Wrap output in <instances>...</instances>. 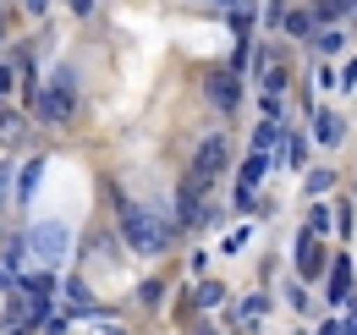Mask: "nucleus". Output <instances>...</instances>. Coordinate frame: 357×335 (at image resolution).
Wrapping results in <instances>:
<instances>
[{
  "label": "nucleus",
  "mask_w": 357,
  "mask_h": 335,
  "mask_svg": "<svg viewBox=\"0 0 357 335\" xmlns=\"http://www.w3.org/2000/svg\"><path fill=\"white\" fill-rule=\"evenodd\" d=\"M225 165V137H209L204 149H198V165H192V176L187 181H198V187H209L215 181V170Z\"/></svg>",
  "instance_id": "nucleus-3"
},
{
  "label": "nucleus",
  "mask_w": 357,
  "mask_h": 335,
  "mask_svg": "<svg viewBox=\"0 0 357 335\" xmlns=\"http://www.w3.org/2000/svg\"><path fill=\"white\" fill-rule=\"evenodd\" d=\"M72 6H77V11H89V6H93V0H72Z\"/></svg>",
  "instance_id": "nucleus-9"
},
{
  "label": "nucleus",
  "mask_w": 357,
  "mask_h": 335,
  "mask_svg": "<svg viewBox=\"0 0 357 335\" xmlns=\"http://www.w3.org/2000/svg\"><path fill=\"white\" fill-rule=\"evenodd\" d=\"M209 99H215V105H225V110H231V105H236V77H209Z\"/></svg>",
  "instance_id": "nucleus-5"
},
{
  "label": "nucleus",
  "mask_w": 357,
  "mask_h": 335,
  "mask_svg": "<svg viewBox=\"0 0 357 335\" xmlns=\"http://www.w3.org/2000/svg\"><path fill=\"white\" fill-rule=\"evenodd\" d=\"M28 248L39 253L45 264H55L61 248H66V225H33V231H28Z\"/></svg>",
  "instance_id": "nucleus-4"
},
{
  "label": "nucleus",
  "mask_w": 357,
  "mask_h": 335,
  "mask_svg": "<svg viewBox=\"0 0 357 335\" xmlns=\"http://www.w3.org/2000/svg\"><path fill=\"white\" fill-rule=\"evenodd\" d=\"M72 105H77V77H72V72H55V77H50V94H45V116L61 121V116H72Z\"/></svg>",
  "instance_id": "nucleus-2"
},
{
  "label": "nucleus",
  "mask_w": 357,
  "mask_h": 335,
  "mask_svg": "<svg viewBox=\"0 0 357 335\" xmlns=\"http://www.w3.org/2000/svg\"><path fill=\"white\" fill-rule=\"evenodd\" d=\"M22 137V121L17 116H0V143H17Z\"/></svg>",
  "instance_id": "nucleus-8"
},
{
  "label": "nucleus",
  "mask_w": 357,
  "mask_h": 335,
  "mask_svg": "<svg viewBox=\"0 0 357 335\" xmlns=\"http://www.w3.org/2000/svg\"><path fill=\"white\" fill-rule=\"evenodd\" d=\"M39 170H45V165H28V170H22V181H17V198H33V187H39Z\"/></svg>",
  "instance_id": "nucleus-7"
},
{
  "label": "nucleus",
  "mask_w": 357,
  "mask_h": 335,
  "mask_svg": "<svg viewBox=\"0 0 357 335\" xmlns=\"http://www.w3.org/2000/svg\"><path fill=\"white\" fill-rule=\"evenodd\" d=\"M121 225H127V237H132V248H143V253H160L165 248V237H171V225H154V214L149 209H121Z\"/></svg>",
  "instance_id": "nucleus-1"
},
{
  "label": "nucleus",
  "mask_w": 357,
  "mask_h": 335,
  "mask_svg": "<svg viewBox=\"0 0 357 335\" xmlns=\"http://www.w3.org/2000/svg\"><path fill=\"white\" fill-rule=\"evenodd\" d=\"M319 143H341V116H319Z\"/></svg>",
  "instance_id": "nucleus-6"
}]
</instances>
